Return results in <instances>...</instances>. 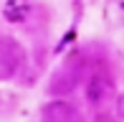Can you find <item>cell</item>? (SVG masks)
Listing matches in <instances>:
<instances>
[{
  "instance_id": "1",
  "label": "cell",
  "mask_w": 124,
  "mask_h": 122,
  "mask_svg": "<svg viewBox=\"0 0 124 122\" xmlns=\"http://www.w3.org/2000/svg\"><path fill=\"white\" fill-rule=\"evenodd\" d=\"M23 51L13 38H0V79H10L18 69Z\"/></svg>"
},
{
  "instance_id": "2",
  "label": "cell",
  "mask_w": 124,
  "mask_h": 122,
  "mask_svg": "<svg viewBox=\"0 0 124 122\" xmlns=\"http://www.w3.org/2000/svg\"><path fill=\"white\" fill-rule=\"evenodd\" d=\"M86 94H89V99H91L94 104H101V102H106V99L111 97V84L104 81L101 76H94V79L89 81V87H86Z\"/></svg>"
},
{
  "instance_id": "3",
  "label": "cell",
  "mask_w": 124,
  "mask_h": 122,
  "mask_svg": "<svg viewBox=\"0 0 124 122\" xmlns=\"http://www.w3.org/2000/svg\"><path fill=\"white\" fill-rule=\"evenodd\" d=\"M43 117L51 122H66L69 117H74V109L66 102H51L46 109H43Z\"/></svg>"
},
{
  "instance_id": "4",
  "label": "cell",
  "mask_w": 124,
  "mask_h": 122,
  "mask_svg": "<svg viewBox=\"0 0 124 122\" xmlns=\"http://www.w3.org/2000/svg\"><path fill=\"white\" fill-rule=\"evenodd\" d=\"M28 10H31V3H28V0H8V5H5V18L18 23V20L25 18Z\"/></svg>"
},
{
  "instance_id": "5",
  "label": "cell",
  "mask_w": 124,
  "mask_h": 122,
  "mask_svg": "<svg viewBox=\"0 0 124 122\" xmlns=\"http://www.w3.org/2000/svg\"><path fill=\"white\" fill-rule=\"evenodd\" d=\"M116 114H119V117H124V94L119 97V102H116Z\"/></svg>"
}]
</instances>
